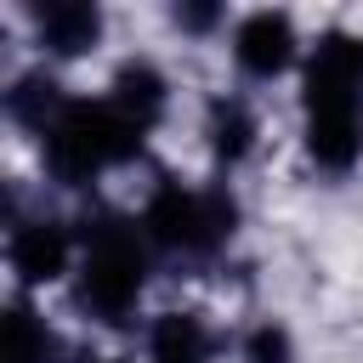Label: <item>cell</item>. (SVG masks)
Returning a JSON list of instances; mask_svg holds the SVG:
<instances>
[{
	"label": "cell",
	"mask_w": 363,
	"mask_h": 363,
	"mask_svg": "<svg viewBox=\"0 0 363 363\" xmlns=\"http://www.w3.org/2000/svg\"><path fill=\"white\" fill-rule=\"evenodd\" d=\"M289 45H295V34H289V23L272 17V11H255V17L238 28V62H244L250 74H278V68L289 62Z\"/></svg>",
	"instance_id": "5b68a950"
},
{
	"label": "cell",
	"mask_w": 363,
	"mask_h": 363,
	"mask_svg": "<svg viewBox=\"0 0 363 363\" xmlns=\"http://www.w3.org/2000/svg\"><path fill=\"white\" fill-rule=\"evenodd\" d=\"M136 142H142V125L130 113H119L113 102H79L51 130V164L62 176H91L96 164L136 153Z\"/></svg>",
	"instance_id": "7a4b0ae2"
},
{
	"label": "cell",
	"mask_w": 363,
	"mask_h": 363,
	"mask_svg": "<svg viewBox=\"0 0 363 363\" xmlns=\"http://www.w3.org/2000/svg\"><path fill=\"white\" fill-rule=\"evenodd\" d=\"M147 221H153V233L164 244H199V238H216L221 233V204H204V199H193L182 187H164L153 199Z\"/></svg>",
	"instance_id": "277c9868"
},
{
	"label": "cell",
	"mask_w": 363,
	"mask_h": 363,
	"mask_svg": "<svg viewBox=\"0 0 363 363\" xmlns=\"http://www.w3.org/2000/svg\"><path fill=\"white\" fill-rule=\"evenodd\" d=\"M250 357H255V363H284V357H289V340H284L278 329H261V335L250 340Z\"/></svg>",
	"instance_id": "30bf717a"
},
{
	"label": "cell",
	"mask_w": 363,
	"mask_h": 363,
	"mask_svg": "<svg viewBox=\"0 0 363 363\" xmlns=\"http://www.w3.org/2000/svg\"><path fill=\"white\" fill-rule=\"evenodd\" d=\"M216 130H221V136H216L221 153H244V130H250V125H244L238 108H216Z\"/></svg>",
	"instance_id": "9c48e42d"
},
{
	"label": "cell",
	"mask_w": 363,
	"mask_h": 363,
	"mask_svg": "<svg viewBox=\"0 0 363 363\" xmlns=\"http://www.w3.org/2000/svg\"><path fill=\"white\" fill-rule=\"evenodd\" d=\"M136 289H142V250H136V238H130L125 227L96 233V244H91V255H85V301H91L96 312L119 318V312L136 301Z\"/></svg>",
	"instance_id": "3957f363"
},
{
	"label": "cell",
	"mask_w": 363,
	"mask_h": 363,
	"mask_svg": "<svg viewBox=\"0 0 363 363\" xmlns=\"http://www.w3.org/2000/svg\"><path fill=\"white\" fill-rule=\"evenodd\" d=\"M306 142L323 164H352L363 147V40L329 34L306 68Z\"/></svg>",
	"instance_id": "6da1fadb"
},
{
	"label": "cell",
	"mask_w": 363,
	"mask_h": 363,
	"mask_svg": "<svg viewBox=\"0 0 363 363\" xmlns=\"http://www.w3.org/2000/svg\"><path fill=\"white\" fill-rule=\"evenodd\" d=\"M11 261H17V272L23 278H57L62 272V233L57 227H28L23 238H17V250H11Z\"/></svg>",
	"instance_id": "8992f818"
},
{
	"label": "cell",
	"mask_w": 363,
	"mask_h": 363,
	"mask_svg": "<svg viewBox=\"0 0 363 363\" xmlns=\"http://www.w3.org/2000/svg\"><path fill=\"white\" fill-rule=\"evenodd\" d=\"M159 102H164V91H159V74H153V68H125V74H119L113 108H119V113H130L142 130H147V119L159 113Z\"/></svg>",
	"instance_id": "52a82bcc"
},
{
	"label": "cell",
	"mask_w": 363,
	"mask_h": 363,
	"mask_svg": "<svg viewBox=\"0 0 363 363\" xmlns=\"http://www.w3.org/2000/svg\"><path fill=\"white\" fill-rule=\"evenodd\" d=\"M45 40L57 51H85L96 40V11L91 6H51L45 11Z\"/></svg>",
	"instance_id": "ba28073f"
}]
</instances>
